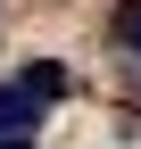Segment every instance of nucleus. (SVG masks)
<instances>
[{
  "instance_id": "f257e3e1",
  "label": "nucleus",
  "mask_w": 141,
  "mask_h": 149,
  "mask_svg": "<svg viewBox=\"0 0 141 149\" xmlns=\"http://www.w3.org/2000/svg\"><path fill=\"white\" fill-rule=\"evenodd\" d=\"M42 108H50V91H33L25 74H17V83H0V133H33V124H42Z\"/></svg>"
},
{
  "instance_id": "f03ea898",
  "label": "nucleus",
  "mask_w": 141,
  "mask_h": 149,
  "mask_svg": "<svg viewBox=\"0 0 141 149\" xmlns=\"http://www.w3.org/2000/svg\"><path fill=\"white\" fill-rule=\"evenodd\" d=\"M108 33H116V50H125V58H141V0H125V8L108 17Z\"/></svg>"
},
{
  "instance_id": "7ed1b4c3",
  "label": "nucleus",
  "mask_w": 141,
  "mask_h": 149,
  "mask_svg": "<svg viewBox=\"0 0 141 149\" xmlns=\"http://www.w3.org/2000/svg\"><path fill=\"white\" fill-rule=\"evenodd\" d=\"M0 149H33V133H0Z\"/></svg>"
}]
</instances>
